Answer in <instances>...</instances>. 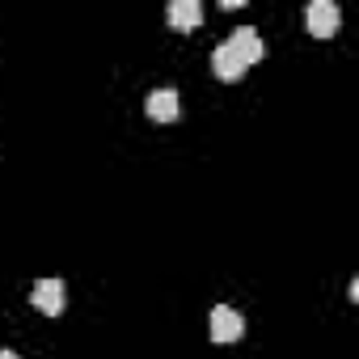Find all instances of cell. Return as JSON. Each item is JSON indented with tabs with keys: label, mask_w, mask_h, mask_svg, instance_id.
<instances>
[{
	"label": "cell",
	"mask_w": 359,
	"mask_h": 359,
	"mask_svg": "<svg viewBox=\"0 0 359 359\" xmlns=\"http://www.w3.org/2000/svg\"><path fill=\"white\" fill-rule=\"evenodd\" d=\"M0 359H22V355L18 351H0Z\"/></svg>",
	"instance_id": "cell-8"
},
{
	"label": "cell",
	"mask_w": 359,
	"mask_h": 359,
	"mask_svg": "<svg viewBox=\"0 0 359 359\" xmlns=\"http://www.w3.org/2000/svg\"><path fill=\"white\" fill-rule=\"evenodd\" d=\"M304 22H309V34L313 39H334L338 26H342V13H338L334 0H313L309 13H304Z\"/></svg>",
	"instance_id": "cell-1"
},
{
	"label": "cell",
	"mask_w": 359,
	"mask_h": 359,
	"mask_svg": "<svg viewBox=\"0 0 359 359\" xmlns=\"http://www.w3.org/2000/svg\"><path fill=\"white\" fill-rule=\"evenodd\" d=\"M144 110H148L152 123H173L177 118V89H152Z\"/></svg>",
	"instance_id": "cell-5"
},
{
	"label": "cell",
	"mask_w": 359,
	"mask_h": 359,
	"mask_svg": "<svg viewBox=\"0 0 359 359\" xmlns=\"http://www.w3.org/2000/svg\"><path fill=\"white\" fill-rule=\"evenodd\" d=\"M30 300H34V309H39V313L60 317V313H64V300H68V287H64V279H39Z\"/></svg>",
	"instance_id": "cell-3"
},
{
	"label": "cell",
	"mask_w": 359,
	"mask_h": 359,
	"mask_svg": "<svg viewBox=\"0 0 359 359\" xmlns=\"http://www.w3.org/2000/svg\"><path fill=\"white\" fill-rule=\"evenodd\" d=\"M224 47H229V51H233V55H237L245 68H250V64H258V60L266 55V43L258 39V30H254V26H241V30H233V39H229Z\"/></svg>",
	"instance_id": "cell-2"
},
{
	"label": "cell",
	"mask_w": 359,
	"mask_h": 359,
	"mask_svg": "<svg viewBox=\"0 0 359 359\" xmlns=\"http://www.w3.org/2000/svg\"><path fill=\"white\" fill-rule=\"evenodd\" d=\"M165 18H169L173 30H187V34H191V30L203 22V5H199V0H173Z\"/></svg>",
	"instance_id": "cell-6"
},
{
	"label": "cell",
	"mask_w": 359,
	"mask_h": 359,
	"mask_svg": "<svg viewBox=\"0 0 359 359\" xmlns=\"http://www.w3.org/2000/svg\"><path fill=\"white\" fill-rule=\"evenodd\" d=\"M212 72H216L220 81H241V76H245V64H241L224 43H220V47L212 51Z\"/></svg>",
	"instance_id": "cell-7"
},
{
	"label": "cell",
	"mask_w": 359,
	"mask_h": 359,
	"mask_svg": "<svg viewBox=\"0 0 359 359\" xmlns=\"http://www.w3.org/2000/svg\"><path fill=\"white\" fill-rule=\"evenodd\" d=\"M245 334V317L229 304H216L212 309V342H237Z\"/></svg>",
	"instance_id": "cell-4"
}]
</instances>
